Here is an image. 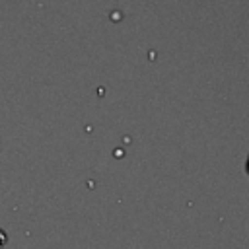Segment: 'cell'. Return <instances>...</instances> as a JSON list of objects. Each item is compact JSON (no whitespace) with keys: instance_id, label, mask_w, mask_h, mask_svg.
<instances>
[{"instance_id":"1","label":"cell","mask_w":249,"mask_h":249,"mask_svg":"<svg viewBox=\"0 0 249 249\" xmlns=\"http://www.w3.org/2000/svg\"><path fill=\"white\" fill-rule=\"evenodd\" d=\"M245 171L249 173V156H247V165H245Z\"/></svg>"}]
</instances>
